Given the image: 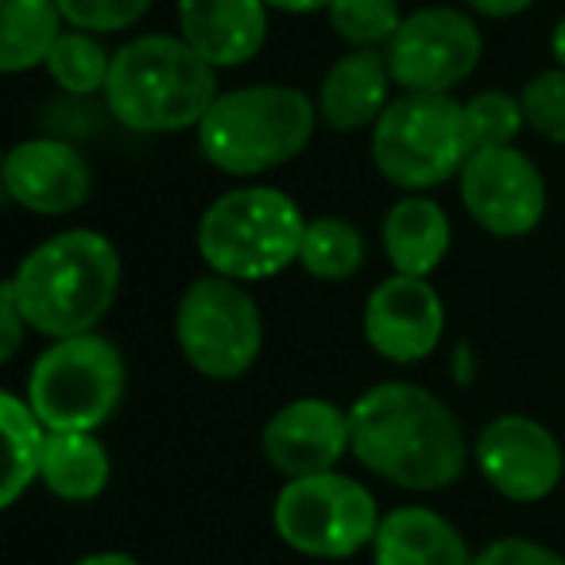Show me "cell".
Listing matches in <instances>:
<instances>
[{"mask_svg":"<svg viewBox=\"0 0 565 565\" xmlns=\"http://www.w3.org/2000/svg\"><path fill=\"white\" fill-rule=\"evenodd\" d=\"M55 4L74 32L113 35L140 24L156 0H55Z\"/></svg>","mask_w":565,"mask_h":565,"instance_id":"27","label":"cell"},{"mask_svg":"<svg viewBox=\"0 0 565 565\" xmlns=\"http://www.w3.org/2000/svg\"><path fill=\"white\" fill-rule=\"evenodd\" d=\"M174 341L198 376L241 380L264 349V318L244 282L202 275L179 299Z\"/></svg>","mask_w":565,"mask_h":565,"instance_id":"9","label":"cell"},{"mask_svg":"<svg viewBox=\"0 0 565 565\" xmlns=\"http://www.w3.org/2000/svg\"><path fill=\"white\" fill-rule=\"evenodd\" d=\"M0 71L24 74L47 63L63 35V12L55 0H0Z\"/></svg>","mask_w":565,"mask_h":565,"instance_id":"21","label":"cell"},{"mask_svg":"<svg viewBox=\"0 0 565 565\" xmlns=\"http://www.w3.org/2000/svg\"><path fill=\"white\" fill-rule=\"evenodd\" d=\"M457 182L469 217L492 236H526L546 213V182L519 148H477Z\"/></svg>","mask_w":565,"mask_h":565,"instance_id":"12","label":"cell"},{"mask_svg":"<svg viewBox=\"0 0 565 565\" xmlns=\"http://www.w3.org/2000/svg\"><path fill=\"white\" fill-rule=\"evenodd\" d=\"M4 194L20 210L58 217L89 202L94 171L86 156L66 140H20L4 156Z\"/></svg>","mask_w":565,"mask_h":565,"instance_id":"15","label":"cell"},{"mask_svg":"<svg viewBox=\"0 0 565 565\" xmlns=\"http://www.w3.org/2000/svg\"><path fill=\"white\" fill-rule=\"evenodd\" d=\"M217 71L182 35H140L113 55L105 105L128 132L167 136L198 128L217 102Z\"/></svg>","mask_w":565,"mask_h":565,"instance_id":"3","label":"cell"},{"mask_svg":"<svg viewBox=\"0 0 565 565\" xmlns=\"http://www.w3.org/2000/svg\"><path fill=\"white\" fill-rule=\"evenodd\" d=\"M259 446H264L267 465L287 480L333 472L341 457L353 454L349 411H341L330 399H318V395L291 399L267 418Z\"/></svg>","mask_w":565,"mask_h":565,"instance_id":"14","label":"cell"},{"mask_svg":"<svg viewBox=\"0 0 565 565\" xmlns=\"http://www.w3.org/2000/svg\"><path fill=\"white\" fill-rule=\"evenodd\" d=\"M307 225L291 194L275 186H236L205 205L198 221V252L213 275L259 282L299 264Z\"/></svg>","mask_w":565,"mask_h":565,"instance_id":"5","label":"cell"},{"mask_svg":"<svg viewBox=\"0 0 565 565\" xmlns=\"http://www.w3.org/2000/svg\"><path fill=\"white\" fill-rule=\"evenodd\" d=\"M380 503L356 477L318 472L287 480L271 503V526L302 557L345 562L369 550L380 531Z\"/></svg>","mask_w":565,"mask_h":565,"instance_id":"8","label":"cell"},{"mask_svg":"<svg viewBox=\"0 0 565 565\" xmlns=\"http://www.w3.org/2000/svg\"><path fill=\"white\" fill-rule=\"evenodd\" d=\"M299 264L322 282H345L364 267V236L345 217H315L302 236Z\"/></svg>","mask_w":565,"mask_h":565,"instance_id":"23","label":"cell"},{"mask_svg":"<svg viewBox=\"0 0 565 565\" xmlns=\"http://www.w3.org/2000/svg\"><path fill=\"white\" fill-rule=\"evenodd\" d=\"M125 356L109 338L55 341L28 372V403L51 434H94L125 399Z\"/></svg>","mask_w":565,"mask_h":565,"instance_id":"7","label":"cell"},{"mask_svg":"<svg viewBox=\"0 0 565 565\" xmlns=\"http://www.w3.org/2000/svg\"><path fill=\"white\" fill-rule=\"evenodd\" d=\"M446 333V307L434 282L415 275H387L364 302V341L392 364H418Z\"/></svg>","mask_w":565,"mask_h":565,"instance_id":"13","label":"cell"},{"mask_svg":"<svg viewBox=\"0 0 565 565\" xmlns=\"http://www.w3.org/2000/svg\"><path fill=\"white\" fill-rule=\"evenodd\" d=\"M472 12H480V17H492V20H511L519 17V12H526L534 4V0H465Z\"/></svg>","mask_w":565,"mask_h":565,"instance_id":"31","label":"cell"},{"mask_svg":"<svg viewBox=\"0 0 565 565\" xmlns=\"http://www.w3.org/2000/svg\"><path fill=\"white\" fill-rule=\"evenodd\" d=\"M480 477L511 503H539L562 484L565 454L554 430L526 415H500L477 434L472 446Z\"/></svg>","mask_w":565,"mask_h":565,"instance_id":"11","label":"cell"},{"mask_svg":"<svg viewBox=\"0 0 565 565\" xmlns=\"http://www.w3.org/2000/svg\"><path fill=\"white\" fill-rule=\"evenodd\" d=\"M182 40L213 66H244L259 55L267 40L264 0H179Z\"/></svg>","mask_w":565,"mask_h":565,"instance_id":"16","label":"cell"},{"mask_svg":"<svg viewBox=\"0 0 565 565\" xmlns=\"http://www.w3.org/2000/svg\"><path fill=\"white\" fill-rule=\"evenodd\" d=\"M472 565H565V557L534 539H495L472 557Z\"/></svg>","mask_w":565,"mask_h":565,"instance_id":"29","label":"cell"},{"mask_svg":"<svg viewBox=\"0 0 565 565\" xmlns=\"http://www.w3.org/2000/svg\"><path fill=\"white\" fill-rule=\"evenodd\" d=\"M326 17H330L333 35L353 51H376L380 43L387 47L403 24L399 0H333Z\"/></svg>","mask_w":565,"mask_h":565,"instance_id":"25","label":"cell"},{"mask_svg":"<svg viewBox=\"0 0 565 565\" xmlns=\"http://www.w3.org/2000/svg\"><path fill=\"white\" fill-rule=\"evenodd\" d=\"M449 241H454V228H449L446 210L423 194L395 202L384 217V252L395 275L426 279L446 259Z\"/></svg>","mask_w":565,"mask_h":565,"instance_id":"19","label":"cell"},{"mask_svg":"<svg viewBox=\"0 0 565 565\" xmlns=\"http://www.w3.org/2000/svg\"><path fill=\"white\" fill-rule=\"evenodd\" d=\"M74 565H143V562H136L132 554H120V550H102V554L78 557Z\"/></svg>","mask_w":565,"mask_h":565,"instance_id":"33","label":"cell"},{"mask_svg":"<svg viewBox=\"0 0 565 565\" xmlns=\"http://www.w3.org/2000/svg\"><path fill=\"white\" fill-rule=\"evenodd\" d=\"M267 9L291 12V17H307V12H326L333 0H264Z\"/></svg>","mask_w":565,"mask_h":565,"instance_id":"32","label":"cell"},{"mask_svg":"<svg viewBox=\"0 0 565 565\" xmlns=\"http://www.w3.org/2000/svg\"><path fill=\"white\" fill-rule=\"evenodd\" d=\"M480 28L457 9H418L403 17L384 47L392 82L407 94H449L480 63Z\"/></svg>","mask_w":565,"mask_h":565,"instance_id":"10","label":"cell"},{"mask_svg":"<svg viewBox=\"0 0 565 565\" xmlns=\"http://www.w3.org/2000/svg\"><path fill=\"white\" fill-rule=\"evenodd\" d=\"M465 105L449 94H403L372 128V163L392 186L423 194L457 179L472 156Z\"/></svg>","mask_w":565,"mask_h":565,"instance_id":"6","label":"cell"},{"mask_svg":"<svg viewBox=\"0 0 565 565\" xmlns=\"http://www.w3.org/2000/svg\"><path fill=\"white\" fill-rule=\"evenodd\" d=\"M24 330H32V326H28L24 310H20V299H17V287H12V279H9L0 287V361L4 364L20 353Z\"/></svg>","mask_w":565,"mask_h":565,"instance_id":"30","label":"cell"},{"mask_svg":"<svg viewBox=\"0 0 565 565\" xmlns=\"http://www.w3.org/2000/svg\"><path fill=\"white\" fill-rule=\"evenodd\" d=\"M465 534L434 508H395L380 519L372 565H472Z\"/></svg>","mask_w":565,"mask_h":565,"instance_id":"17","label":"cell"},{"mask_svg":"<svg viewBox=\"0 0 565 565\" xmlns=\"http://www.w3.org/2000/svg\"><path fill=\"white\" fill-rule=\"evenodd\" d=\"M20 310L43 338H82L113 310L120 291V256L109 236L94 228H66L20 259L17 275Z\"/></svg>","mask_w":565,"mask_h":565,"instance_id":"2","label":"cell"},{"mask_svg":"<svg viewBox=\"0 0 565 565\" xmlns=\"http://www.w3.org/2000/svg\"><path fill=\"white\" fill-rule=\"evenodd\" d=\"M526 113V128H534L539 136L554 143H565V71H542L539 78H531L519 94Z\"/></svg>","mask_w":565,"mask_h":565,"instance_id":"28","label":"cell"},{"mask_svg":"<svg viewBox=\"0 0 565 565\" xmlns=\"http://www.w3.org/2000/svg\"><path fill=\"white\" fill-rule=\"evenodd\" d=\"M109 477V449L97 441V434H51L47 438L40 480L51 495L66 503H89L105 492Z\"/></svg>","mask_w":565,"mask_h":565,"instance_id":"20","label":"cell"},{"mask_svg":"<svg viewBox=\"0 0 565 565\" xmlns=\"http://www.w3.org/2000/svg\"><path fill=\"white\" fill-rule=\"evenodd\" d=\"M387 86H392V71L387 58L376 51H349L345 58L330 66L318 89V117L333 128V132H361V128H376L384 117Z\"/></svg>","mask_w":565,"mask_h":565,"instance_id":"18","label":"cell"},{"mask_svg":"<svg viewBox=\"0 0 565 565\" xmlns=\"http://www.w3.org/2000/svg\"><path fill=\"white\" fill-rule=\"evenodd\" d=\"M0 423H4V441H9V465H4L0 508H12V503L40 480L51 430L40 423L32 403L20 399V395H12V392L0 395Z\"/></svg>","mask_w":565,"mask_h":565,"instance_id":"22","label":"cell"},{"mask_svg":"<svg viewBox=\"0 0 565 565\" xmlns=\"http://www.w3.org/2000/svg\"><path fill=\"white\" fill-rule=\"evenodd\" d=\"M318 105L295 86L225 89L194 128L210 167L236 179H256L307 151L318 128Z\"/></svg>","mask_w":565,"mask_h":565,"instance_id":"4","label":"cell"},{"mask_svg":"<svg viewBox=\"0 0 565 565\" xmlns=\"http://www.w3.org/2000/svg\"><path fill=\"white\" fill-rule=\"evenodd\" d=\"M465 120H469L472 148H515V136L526 128L523 102L503 89H484V94L469 97Z\"/></svg>","mask_w":565,"mask_h":565,"instance_id":"26","label":"cell"},{"mask_svg":"<svg viewBox=\"0 0 565 565\" xmlns=\"http://www.w3.org/2000/svg\"><path fill=\"white\" fill-rule=\"evenodd\" d=\"M550 51H554L557 66H562V71H565V17H562V20H557L554 35H550Z\"/></svg>","mask_w":565,"mask_h":565,"instance_id":"34","label":"cell"},{"mask_svg":"<svg viewBox=\"0 0 565 565\" xmlns=\"http://www.w3.org/2000/svg\"><path fill=\"white\" fill-rule=\"evenodd\" d=\"M47 74L66 89V94H105L113 74V55L89 32H63L47 55Z\"/></svg>","mask_w":565,"mask_h":565,"instance_id":"24","label":"cell"},{"mask_svg":"<svg viewBox=\"0 0 565 565\" xmlns=\"http://www.w3.org/2000/svg\"><path fill=\"white\" fill-rule=\"evenodd\" d=\"M349 430L356 461L411 492H441L457 484L469 461V441L454 411L407 380H387L356 395Z\"/></svg>","mask_w":565,"mask_h":565,"instance_id":"1","label":"cell"}]
</instances>
